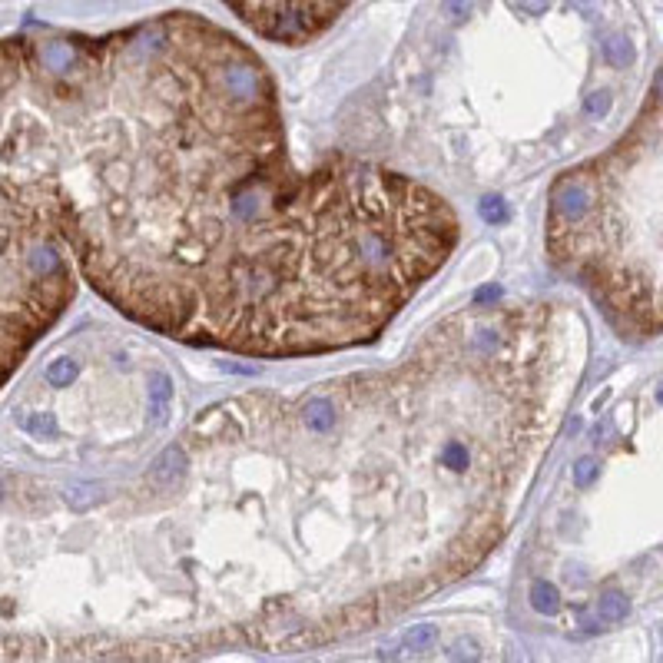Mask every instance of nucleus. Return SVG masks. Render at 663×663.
I'll use <instances>...</instances> for the list:
<instances>
[{"mask_svg":"<svg viewBox=\"0 0 663 663\" xmlns=\"http://www.w3.org/2000/svg\"><path fill=\"white\" fill-rule=\"evenodd\" d=\"M610 106H614L610 93L597 90V93H590L587 100H584V113H587V117H594V120H603V117L610 113Z\"/></svg>","mask_w":663,"mask_h":663,"instance_id":"obj_16","label":"nucleus"},{"mask_svg":"<svg viewBox=\"0 0 663 663\" xmlns=\"http://www.w3.org/2000/svg\"><path fill=\"white\" fill-rule=\"evenodd\" d=\"M20 424H24V431L33 438H57V431H60L53 411H31V415L20 418Z\"/></svg>","mask_w":663,"mask_h":663,"instance_id":"obj_12","label":"nucleus"},{"mask_svg":"<svg viewBox=\"0 0 663 663\" xmlns=\"http://www.w3.org/2000/svg\"><path fill=\"white\" fill-rule=\"evenodd\" d=\"M574 3H580V7H590V3H594V0H574Z\"/></svg>","mask_w":663,"mask_h":663,"instance_id":"obj_21","label":"nucleus"},{"mask_svg":"<svg viewBox=\"0 0 663 663\" xmlns=\"http://www.w3.org/2000/svg\"><path fill=\"white\" fill-rule=\"evenodd\" d=\"M10 96L83 279L186 345H368L458 246L454 209L402 173L299 169L266 63L196 14L10 37Z\"/></svg>","mask_w":663,"mask_h":663,"instance_id":"obj_1","label":"nucleus"},{"mask_svg":"<svg viewBox=\"0 0 663 663\" xmlns=\"http://www.w3.org/2000/svg\"><path fill=\"white\" fill-rule=\"evenodd\" d=\"M594 481H597V461L594 458H580L574 465V484L577 488H590Z\"/></svg>","mask_w":663,"mask_h":663,"instance_id":"obj_17","label":"nucleus"},{"mask_svg":"<svg viewBox=\"0 0 663 663\" xmlns=\"http://www.w3.org/2000/svg\"><path fill=\"white\" fill-rule=\"evenodd\" d=\"M100 497H103V494H100V488H93V484H74V488H67V491H63V501H67V508H70L74 514L90 511Z\"/></svg>","mask_w":663,"mask_h":663,"instance_id":"obj_10","label":"nucleus"},{"mask_svg":"<svg viewBox=\"0 0 663 663\" xmlns=\"http://www.w3.org/2000/svg\"><path fill=\"white\" fill-rule=\"evenodd\" d=\"M454 663H478V650H474V644L471 640H465V644H458L451 653Z\"/></svg>","mask_w":663,"mask_h":663,"instance_id":"obj_19","label":"nucleus"},{"mask_svg":"<svg viewBox=\"0 0 663 663\" xmlns=\"http://www.w3.org/2000/svg\"><path fill=\"white\" fill-rule=\"evenodd\" d=\"M74 299V259L0 153V385Z\"/></svg>","mask_w":663,"mask_h":663,"instance_id":"obj_3","label":"nucleus"},{"mask_svg":"<svg viewBox=\"0 0 663 663\" xmlns=\"http://www.w3.org/2000/svg\"><path fill=\"white\" fill-rule=\"evenodd\" d=\"M531 607L537 610V614H558V607H560V594H558V587L551 584V580H534L531 584Z\"/></svg>","mask_w":663,"mask_h":663,"instance_id":"obj_8","label":"nucleus"},{"mask_svg":"<svg viewBox=\"0 0 663 663\" xmlns=\"http://www.w3.org/2000/svg\"><path fill=\"white\" fill-rule=\"evenodd\" d=\"M246 27L275 44H305L329 31L352 0H223Z\"/></svg>","mask_w":663,"mask_h":663,"instance_id":"obj_4","label":"nucleus"},{"mask_svg":"<svg viewBox=\"0 0 663 663\" xmlns=\"http://www.w3.org/2000/svg\"><path fill=\"white\" fill-rule=\"evenodd\" d=\"M547 249L620 325L660 332V100L607 156L558 176Z\"/></svg>","mask_w":663,"mask_h":663,"instance_id":"obj_2","label":"nucleus"},{"mask_svg":"<svg viewBox=\"0 0 663 663\" xmlns=\"http://www.w3.org/2000/svg\"><path fill=\"white\" fill-rule=\"evenodd\" d=\"M627 614H630V601H627L623 594H617V590L603 594L601 603H597V617H601L603 623H620Z\"/></svg>","mask_w":663,"mask_h":663,"instance_id":"obj_11","label":"nucleus"},{"mask_svg":"<svg viewBox=\"0 0 663 663\" xmlns=\"http://www.w3.org/2000/svg\"><path fill=\"white\" fill-rule=\"evenodd\" d=\"M478 212H481L484 223H491V226L508 223V206H504V199L501 196H484L481 203H478Z\"/></svg>","mask_w":663,"mask_h":663,"instance_id":"obj_15","label":"nucleus"},{"mask_svg":"<svg viewBox=\"0 0 663 663\" xmlns=\"http://www.w3.org/2000/svg\"><path fill=\"white\" fill-rule=\"evenodd\" d=\"M186 471H189L186 448H182V445H173V448H166V451L153 461L146 481H150L156 491H176L182 484V478H186Z\"/></svg>","mask_w":663,"mask_h":663,"instance_id":"obj_5","label":"nucleus"},{"mask_svg":"<svg viewBox=\"0 0 663 663\" xmlns=\"http://www.w3.org/2000/svg\"><path fill=\"white\" fill-rule=\"evenodd\" d=\"M471 7H474V0H445V14L451 17V20L467 17V14H471Z\"/></svg>","mask_w":663,"mask_h":663,"instance_id":"obj_18","label":"nucleus"},{"mask_svg":"<svg viewBox=\"0 0 663 663\" xmlns=\"http://www.w3.org/2000/svg\"><path fill=\"white\" fill-rule=\"evenodd\" d=\"M603 50V60L610 63V67H627V63H633V46L630 40H623V37H607L601 44Z\"/></svg>","mask_w":663,"mask_h":663,"instance_id":"obj_13","label":"nucleus"},{"mask_svg":"<svg viewBox=\"0 0 663 663\" xmlns=\"http://www.w3.org/2000/svg\"><path fill=\"white\" fill-rule=\"evenodd\" d=\"M438 644V627L435 623H415L405 637L408 650H431Z\"/></svg>","mask_w":663,"mask_h":663,"instance_id":"obj_14","label":"nucleus"},{"mask_svg":"<svg viewBox=\"0 0 663 663\" xmlns=\"http://www.w3.org/2000/svg\"><path fill=\"white\" fill-rule=\"evenodd\" d=\"M517 7H521V10H528V14H544L547 0H517Z\"/></svg>","mask_w":663,"mask_h":663,"instance_id":"obj_20","label":"nucleus"},{"mask_svg":"<svg viewBox=\"0 0 663 663\" xmlns=\"http://www.w3.org/2000/svg\"><path fill=\"white\" fill-rule=\"evenodd\" d=\"M302 422L309 431L316 435H332V428L338 424V405L332 395H312L305 405H302Z\"/></svg>","mask_w":663,"mask_h":663,"instance_id":"obj_6","label":"nucleus"},{"mask_svg":"<svg viewBox=\"0 0 663 663\" xmlns=\"http://www.w3.org/2000/svg\"><path fill=\"white\" fill-rule=\"evenodd\" d=\"M76 378H80V362H76V359H70V355H63V359H53V362L46 365V381H50V385H57V388H67V385H74Z\"/></svg>","mask_w":663,"mask_h":663,"instance_id":"obj_9","label":"nucleus"},{"mask_svg":"<svg viewBox=\"0 0 663 663\" xmlns=\"http://www.w3.org/2000/svg\"><path fill=\"white\" fill-rule=\"evenodd\" d=\"M146 398H150L153 424H163L169 418V405H173V378L163 375V372H153L150 385H146Z\"/></svg>","mask_w":663,"mask_h":663,"instance_id":"obj_7","label":"nucleus"}]
</instances>
